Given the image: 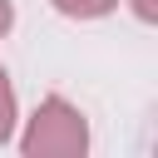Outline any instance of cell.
<instances>
[{
	"label": "cell",
	"mask_w": 158,
	"mask_h": 158,
	"mask_svg": "<svg viewBox=\"0 0 158 158\" xmlns=\"http://www.w3.org/2000/svg\"><path fill=\"white\" fill-rule=\"evenodd\" d=\"M89 148V128H84V114L69 109L59 94L40 104V114L30 118V133H25V153L30 158H79Z\"/></svg>",
	"instance_id": "obj_1"
},
{
	"label": "cell",
	"mask_w": 158,
	"mask_h": 158,
	"mask_svg": "<svg viewBox=\"0 0 158 158\" xmlns=\"http://www.w3.org/2000/svg\"><path fill=\"white\" fill-rule=\"evenodd\" d=\"M118 0H54V10L59 15H69V20H99V15H109Z\"/></svg>",
	"instance_id": "obj_2"
},
{
	"label": "cell",
	"mask_w": 158,
	"mask_h": 158,
	"mask_svg": "<svg viewBox=\"0 0 158 158\" xmlns=\"http://www.w3.org/2000/svg\"><path fill=\"white\" fill-rule=\"evenodd\" d=\"M10 128H15V94H10V79L0 69V143L10 138Z\"/></svg>",
	"instance_id": "obj_3"
},
{
	"label": "cell",
	"mask_w": 158,
	"mask_h": 158,
	"mask_svg": "<svg viewBox=\"0 0 158 158\" xmlns=\"http://www.w3.org/2000/svg\"><path fill=\"white\" fill-rule=\"evenodd\" d=\"M133 10H138V20H158V0H133Z\"/></svg>",
	"instance_id": "obj_4"
},
{
	"label": "cell",
	"mask_w": 158,
	"mask_h": 158,
	"mask_svg": "<svg viewBox=\"0 0 158 158\" xmlns=\"http://www.w3.org/2000/svg\"><path fill=\"white\" fill-rule=\"evenodd\" d=\"M10 20H15V5H10V0H0V35L10 30Z\"/></svg>",
	"instance_id": "obj_5"
}]
</instances>
